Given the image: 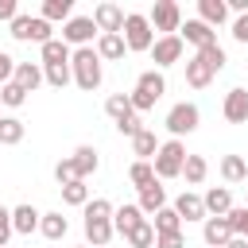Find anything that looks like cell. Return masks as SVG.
I'll use <instances>...</instances> for the list:
<instances>
[{"instance_id":"1","label":"cell","mask_w":248,"mask_h":248,"mask_svg":"<svg viewBox=\"0 0 248 248\" xmlns=\"http://www.w3.org/2000/svg\"><path fill=\"white\" fill-rule=\"evenodd\" d=\"M70 74H74L78 89L93 93V89L101 85V58H97V50H93V46H78V50H70Z\"/></svg>"},{"instance_id":"2","label":"cell","mask_w":248,"mask_h":248,"mask_svg":"<svg viewBox=\"0 0 248 248\" xmlns=\"http://www.w3.org/2000/svg\"><path fill=\"white\" fill-rule=\"evenodd\" d=\"M105 112L112 116V124H116V132L120 136H140L143 132V120H140V112L132 108V101H128V93H112L108 101H105Z\"/></svg>"},{"instance_id":"3","label":"cell","mask_w":248,"mask_h":248,"mask_svg":"<svg viewBox=\"0 0 248 248\" xmlns=\"http://www.w3.org/2000/svg\"><path fill=\"white\" fill-rule=\"evenodd\" d=\"M167 93V81H163V74L159 70H147V74H140L136 78V89L128 93V101H132V108L136 112H147V108H155V101Z\"/></svg>"},{"instance_id":"4","label":"cell","mask_w":248,"mask_h":248,"mask_svg":"<svg viewBox=\"0 0 248 248\" xmlns=\"http://www.w3.org/2000/svg\"><path fill=\"white\" fill-rule=\"evenodd\" d=\"M182 163H186V143H182V140L159 143V151H155V159H151L155 178H174V174H182Z\"/></svg>"},{"instance_id":"5","label":"cell","mask_w":248,"mask_h":248,"mask_svg":"<svg viewBox=\"0 0 248 248\" xmlns=\"http://www.w3.org/2000/svg\"><path fill=\"white\" fill-rule=\"evenodd\" d=\"M120 39H124V46H128V50H151V43H155V31H151L147 16H140V12H128V16H124V27H120Z\"/></svg>"},{"instance_id":"6","label":"cell","mask_w":248,"mask_h":248,"mask_svg":"<svg viewBox=\"0 0 248 248\" xmlns=\"http://www.w3.org/2000/svg\"><path fill=\"white\" fill-rule=\"evenodd\" d=\"M12 39H19V43H50L54 35H50V23L43 19V16H16L12 19Z\"/></svg>"},{"instance_id":"7","label":"cell","mask_w":248,"mask_h":248,"mask_svg":"<svg viewBox=\"0 0 248 248\" xmlns=\"http://www.w3.org/2000/svg\"><path fill=\"white\" fill-rule=\"evenodd\" d=\"M198 124H202V112H198V105H190V101H182V105H174V108L167 112V132H170V140H182V136L198 132Z\"/></svg>"},{"instance_id":"8","label":"cell","mask_w":248,"mask_h":248,"mask_svg":"<svg viewBox=\"0 0 248 248\" xmlns=\"http://www.w3.org/2000/svg\"><path fill=\"white\" fill-rule=\"evenodd\" d=\"M147 23H151V31L178 35V27H182V12H178L174 0H155V8L147 12Z\"/></svg>"},{"instance_id":"9","label":"cell","mask_w":248,"mask_h":248,"mask_svg":"<svg viewBox=\"0 0 248 248\" xmlns=\"http://www.w3.org/2000/svg\"><path fill=\"white\" fill-rule=\"evenodd\" d=\"M93 35H97V27H93L89 16H70V19L62 23V43H66V46H89Z\"/></svg>"},{"instance_id":"10","label":"cell","mask_w":248,"mask_h":248,"mask_svg":"<svg viewBox=\"0 0 248 248\" xmlns=\"http://www.w3.org/2000/svg\"><path fill=\"white\" fill-rule=\"evenodd\" d=\"M89 19H93L97 35H120V27H124V8H116V4H97Z\"/></svg>"},{"instance_id":"11","label":"cell","mask_w":248,"mask_h":248,"mask_svg":"<svg viewBox=\"0 0 248 248\" xmlns=\"http://www.w3.org/2000/svg\"><path fill=\"white\" fill-rule=\"evenodd\" d=\"M151 58H155V66H174L182 58V39L178 35H159L151 43Z\"/></svg>"},{"instance_id":"12","label":"cell","mask_w":248,"mask_h":248,"mask_svg":"<svg viewBox=\"0 0 248 248\" xmlns=\"http://www.w3.org/2000/svg\"><path fill=\"white\" fill-rule=\"evenodd\" d=\"M221 116L229 124H244L248 120V89H229L225 93V105H221Z\"/></svg>"},{"instance_id":"13","label":"cell","mask_w":248,"mask_h":248,"mask_svg":"<svg viewBox=\"0 0 248 248\" xmlns=\"http://www.w3.org/2000/svg\"><path fill=\"white\" fill-rule=\"evenodd\" d=\"M202 236H205V248H225L232 240V229L225 217H205L202 221Z\"/></svg>"},{"instance_id":"14","label":"cell","mask_w":248,"mask_h":248,"mask_svg":"<svg viewBox=\"0 0 248 248\" xmlns=\"http://www.w3.org/2000/svg\"><path fill=\"white\" fill-rule=\"evenodd\" d=\"M174 213L182 217V221H205L209 213H205V202H202V194H190V190H182L178 194V202H174Z\"/></svg>"},{"instance_id":"15","label":"cell","mask_w":248,"mask_h":248,"mask_svg":"<svg viewBox=\"0 0 248 248\" xmlns=\"http://www.w3.org/2000/svg\"><path fill=\"white\" fill-rule=\"evenodd\" d=\"M143 225V213H140V205L132 202V205H120V209H112V232H120V236H128L132 229H140Z\"/></svg>"},{"instance_id":"16","label":"cell","mask_w":248,"mask_h":248,"mask_svg":"<svg viewBox=\"0 0 248 248\" xmlns=\"http://www.w3.org/2000/svg\"><path fill=\"white\" fill-rule=\"evenodd\" d=\"M178 39L194 43L198 50H202V46H209V43H217L213 27H209V23H202V19H186V27H182V35H178Z\"/></svg>"},{"instance_id":"17","label":"cell","mask_w":248,"mask_h":248,"mask_svg":"<svg viewBox=\"0 0 248 248\" xmlns=\"http://www.w3.org/2000/svg\"><path fill=\"white\" fill-rule=\"evenodd\" d=\"M12 81H16L23 93H35V89L43 85V70H39L35 62H16V74H12Z\"/></svg>"},{"instance_id":"18","label":"cell","mask_w":248,"mask_h":248,"mask_svg":"<svg viewBox=\"0 0 248 248\" xmlns=\"http://www.w3.org/2000/svg\"><path fill=\"white\" fill-rule=\"evenodd\" d=\"M85 240H89L93 248H108V240H112V221H105V217H85Z\"/></svg>"},{"instance_id":"19","label":"cell","mask_w":248,"mask_h":248,"mask_svg":"<svg viewBox=\"0 0 248 248\" xmlns=\"http://www.w3.org/2000/svg\"><path fill=\"white\" fill-rule=\"evenodd\" d=\"M136 205H140V213H159V209L167 205V190L159 186V178L140 190V202H136Z\"/></svg>"},{"instance_id":"20","label":"cell","mask_w":248,"mask_h":248,"mask_svg":"<svg viewBox=\"0 0 248 248\" xmlns=\"http://www.w3.org/2000/svg\"><path fill=\"white\" fill-rule=\"evenodd\" d=\"M93 50H97V58H101V62H116V58H124V50H128V46H124V39H120V35H97V46H93Z\"/></svg>"},{"instance_id":"21","label":"cell","mask_w":248,"mask_h":248,"mask_svg":"<svg viewBox=\"0 0 248 248\" xmlns=\"http://www.w3.org/2000/svg\"><path fill=\"white\" fill-rule=\"evenodd\" d=\"M213 78H217V74H213V70H209V66H205V62L198 58V54H194V58L186 62V85H190V89H205V85H209Z\"/></svg>"},{"instance_id":"22","label":"cell","mask_w":248,"mask_h":248,"mask_svg":"<svg viewBox=\"0 0 248 248\" xmlns=\"http://www.w3.org/2000/svg\"><path fill=\"white\" fill-rule=\"evenodd\" d=\"M202 202H205V213H213V217H225V213L232 209V194H229V186H213Z\"/></svg>"},{"instance_id":"23","label":"cell","mask_w":248,"mask_h":248,"mask_svg":"<svg viewBox=\"0 0 248 248\" xmlns=\"http://www.w3.org/2000/svg\"><path fill=\"white\" fill-rule=\"evenodd\" d=\"M39 217L43 213L35 205H16L12 209V232H35L39 229Z\"/></svg>"},{"instance_id":"24","label":"cell","mask_w":248,"mask_h":248,"mask_svg":"<svg viewBox=\"0 0 248 248\" xmlns=\"http://www.w3.org/2000/svg\"><path fill=\"white\" fill-rule=\"evenodd\" d=\"M39 232H43L46 240H62V236L70 232V221H66L62 213H43V217H39Z\"/></svg>"},{"instance_id":"25","label":"cell","mask_w":248,"mask_h":248,"mask_svg":"<svg viewBox=\"0 0 248 248\" xmlns=\"http://www.w3.org/2000/svg\"><path fill=\"white\" fill-rule=\"evenodd\" d=\"M39 54H43V66H66V62H70V46H66L62 39L43 43V46H39Z\"/></svg>"},{"instance_id":"26","label":"cell","mask_w":248,"mask_h":248,"mask_svg":"<svg viewBox=\"0 0 248 248\" xmlns=\"http://www.w3.org/2000/svg\"><path fill=\"white\" fill-rule=\"evenodd\" d=\"M155 151H159V140H155V132H140V136H132V155L136 159H143V163H151L155 159Z\"/></svg>"},{"instance_id":"27","label":"cell","mask_w":248,"mask_h":248,"mask_svg":"<svg viewBox=\"0 0 248 248\" xmlns=\"http://www.w3.org/2000/svg\"><path fill=\"white\" fill-rule=\"evenodd\" d=\"M198 12H202V23H209V27H221L229 19V4H221V0H202Z\"/></svg>"},{"instance_id":"28","label":"cell","mask_w":248,"mask_h":248,"mask_svg":"<svg viewBox=\"0 0 248 248\" xmlns=\"http://www.w3.org/2000/svg\"><path fill=\"white\" fill-rule=\"evenodd\" d=\"M182 174H186V182H190V186H202V182H205V174H209V163H205L202 155H190V151H186Z\"/></svg>"},{"instance_id":"29","label":"cell","mask_w":248,"mask_h":248,"mask_svg":"<svg viewBox=\"0 0 248 248\" xmlns=\"http://www.w3.org/2000/svg\"><path fill=\"white\" fill-rule=\"evenodd\" d=\"M23 120H16V116H0V143L4 147H16L19 140H23Z\"/></svg>"},{"instance_id":"30","label":"cell","mask_w":248,"mask_h":248,"mask_svg":"<svg viewBox=\"0 0 248 248\" xmlns=\"http://www.w3.org/2000/svg\"><path fill=\"white\" fill-rule=\"evenodd\" d=\"M221 178H225V182H244V178H248L244 159H240V155H225V159H221Z\"/></svg>"},{"instance_id":"31","label":"cell","mask_w":248,"mask_h":248,"mask_svg":"<svg viewBox=\"0 0 248 248\" xmlns=\"http://www.w3.org/2000/svg\"><path fill=\"white\" fill-rule=\"evenodd\" d=\"M128 182H132L136 190L151 186V182H155V167H151V163H143V159H136V163L128 167Z\"/></svg>"},{"instance_id":"32","label":"cell","mask_w":248,"mask_h":248,"mask_svg":"<svg viewBox=\"0 0 248 248\" xmlns=\"http://www.w3.org/2000/svg\"><path fill=\"white\" fill-rule=\"evenodd\" d=\"M70 159H74V167H78V174H81V178H85V174H93V170H97V163H101V159H97V151H93V147H85V143H81Z\"/></svg>"},{"instance_id":"33","label":"cell","mask_w":248,"mask_h":248,"mask_svg":"<svg viewBox=\"0 0 248 248\" xmlns=\"http://www.w3.org/2000/svg\"><path fill=\"white\" fill-rule=\"evenodd\" d=\"M155 232H178L182 229V217L174 213V205H163L159 213H155V225H151Z\"/></svg>"},{"instance_id":"34","label":"cell","mask_w":248,"mask_h":248,"mask_svg":"<svg viewBox=\"0 0 248 248\" xmlns=\"http://www.w3.org/2000/svg\"><path fill=\"white\" fill-rule=\"evenodd\" d=\"M198 58H202V62H205L213 74H221V70H225V46H221V43H209V46H202V50H198Z\"/></svg>"},{"instance_id":"35","label":"cell","mask_w":248,"mask_h":248,"mask_svg":"<svg viewBox=\"0 0 248 248\" xmlns=\"http://www.w3.org/2000/svg\"><path fill=\"white\" fill-rule=\"evenodd\" d=\"M70 12H74V4H70V0H46L39 16H43L46 23H50V19H62V23H66V19H70Z\"/></svg>"},{"instance_id":"36","label":"cell","mask_w":248,"mask_h":248,"mask_svg":"<svg viewBox=\"0 0 248 248\" xmlns=\"http://www.w3.org/2000/svg\"><path fill=\"white\" fill-rule=\"evenodd\" d=\"M54 178H58V186H70V182H85V178L78 174V167H74V159H70V155L54 163Z\"/></svg>"},{"instance_id":"37","label":"cell","mask_w":248,"mask_h":248,"mask_svg":"<svg viewBox=\"0 0 248 248\" xmlns=\"http://www.w3.org/2000/svg\"><path fill=\"white\" fill-rule=\"evenodd\" d=\"M124 240H128L132 248H155V229H151V221H143L140 229H132Z\"/></svg>"},{"instance_id":"38","label":"cell","mask_w":248,"mask_h":248,"mask_svg":"<svg viewBox=\"0 0 248 248\" xmlns=\"http://www.w3.org/2000/svg\"><path fill=\"white\" fill-rule=\"evenodd\" d=\"M225 221H229L232 236H248V205H232V209L225 213Z\"/></svg>"},{"instance_id":"39","label":"cell","mask_w":248,"mask_h":248,"mask_svg":"<svg viewBox=\"0 0 248 248\" xmlns=\"http://www.w3.org/2000/svg\"><path fill=\"white\" fill-rule=\"evenodd\" d=\"M62 202H66V205H89V186H85V182L62 186Z\"/></svg>"},{"instance_id":"40","label":"cell","mask_w":248,"mask_h":248,"mask_svg":"<svg viewBox=\"0 0 248 248\" xmlns=\"http://www.w3.org/2000/svg\"><path fill=\"white\" fill-rule=\"evenodd\" d=\"M70 78H74V74H70V62H66V66H46V70H43V81H50L54 89L70 85Z\"/></svg>"},{"instance_id":"41","label":"cell","mask_w":248,"mask_h":248,"mask_svg":"<svg viewBox=\"0 0 248 248\" xmlns=\"http://www.w3.org/2000/svg\"><path fill=\"white\" fill-rule=\"evenodd\" d=\"M27 101V93L16 85V81H8V85H0V105H8V108H19Z\"/></svg>"},{"instance_id":"42","label":"cell","mask_w":248,"mask_h":248,"mask_svg":"<svg viewBox=\"0 0 248 248\" xmlns=\"http://www.w3.org/2000/svg\"><path fill=\"white\" fill-rule=\"evenodd\" d=\"M155 248H186L182 229H178V232H155Z\"/></svg>"},{"instance_id":"43","label":"cell","mask_w":248,"mask_h":248,"mask_svg":"<svg viewBox=\"0 0 248 248\" xmlns=\"http://www.w3.org/2000/svg\"><path fill=\"white\" fill-rule=\"evenodd\" d=\"M8 240H12V209L0 205V248H8Z\"/></svg>"},{"instance_id":"44","label":"cell","mask_w":248,"mask_h":248,"mask_svg":"<svg viewBox=\"0 0 248 248\" xmlns=\"http://www.w3.org/2000/svg\"><path fill=\"white\" fill-rule=\"evenodd\" d=\"M12 74H16V58L0 50V85H8V81H12Z\"/></svg>"},{"instance_id":"45","label":"cell","mask_w":248,"mask_h":248,"mask_svg":"<svg viewBox=\"0 0 248 248\" xmlns=\"http://www.w3.org/2000/svg\"><path fill=\"white\" fill-rule=\"evenodd\" d=\"M232 39H236V43H248V12L236 16V23H232Z\"/></svg>"},{"instance_id":"46","label":"cell","mask_w":248,"mask_h":248,"mask_svg":"<svg viewBox=\"0 0 248 248\" xmlns=\"http://www.w3.org/2000/svg\"><path fill=\"white\" fill-rule=\"evenodd\" d=\"M16 16H19V4H16V0H0V19H8V23H12Z\"/></svg>"},{"instance_id":"47","label":"cell","mask_w":248,"mask_h":248,"mask_svg":"<svg viewBox=\"0 0 248 248\" xmlns=\"http://www.w3.org/2000/svg\"><path fill=\"white\" fill-rule=\"evenodd\" d=\"M225 248H248V240H244V236H232V240H229Z\"/></svg>"},{"instance_id":"48","label":"cell","mask_w":248,"mask_h":248,"mask_svg":"<svg viewBox=\"0 0 248 248\" xmlns=\"http://www.w3.org/2000/svg\"><path fill=\"white\" fill-rule=\"evenodd\" d=\"M244 240H248V236H244Z\"/></svg>"}]
</instances>
